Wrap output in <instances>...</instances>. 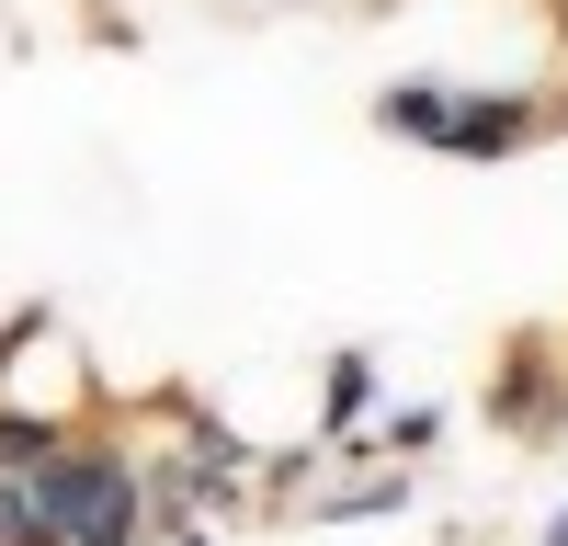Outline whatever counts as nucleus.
I'll list each match as a JSON object with an SVG mask.
<instances>
[{"label":"nucleus","instance_id":"nucleus-2","mask_svg":"<svg viewBox=\"0 0 568 546\" xmlns=\"http://www.w3.org/2000/svg\"><path fill=\"white\" fill-rule=\"evenodd\" d=\"M557 398H568V364H557V331H511L500 342V364H489V433H511V444H546L557 433Z\"/></svg>","mask_w":568,"mask_h":546},{"label":"nucleus","instance_id":"nucleus-4","mask_svg":"<svg viewBox=\"0 0 568 546\" xmlns=\"http://www.w3.org/2000/svg\"><path fill=\"white\" fill-rule=\"evenodd\" d=\"M455 91H466V80H444V69H409V80H387V91H375V136L444 149V125H455Z\"/></svg>","mask_w":568,"mask_h":546},{"label":"nucleus","instance_id":"nucleus-8","mask_svg":"<svg viewBox=\"0 0 568 546\" xmlns=\"http://www.w3.org/2000/svg\"><path fill=\"white\" fill-rule=\"evenodd\" d=\"M546 444H568V398H557V433H546Z\"/></svg>","mask_w":568,"mask_h":546},{"label":"nucleus","instance_id":"nucleus-7","mask_svg":"<svg viewBox=\"0 0 568 546\" xmlns=\"http://www.w3.org/2000/svg\"><path fill=\"white\" fill-rule=\"evenodd\" d=\"M546 546H568V501H557V524H546Z\"/></svg>","mask_w":568,"mask_h":546},{"label":"nucleus","instance_id":"nucleus-6","mask_svg":"<svg viewBox=\"0 0 568 546\" xmlns=\"http://www.w3.org/2000/svg\"><path fill=\"white\" fill-rule=\"evenodd\" d=\"M0 546H45V513H34V478L0 467Z\"/></svg>","mask_w":568,"mask_h":546},{"label":"nucleus","instance_id":"nucleus-5","mask_svg":"<svg viewBox=\"0 0 568 546\" xmlns=\"http://www.w3.org/2000/svg\"><path fill=\"white\" fill-rule=\"evenodd\" d=\"M364 444L387 455V467H420V455L444 444V410H433V398H398V410H375V422H364Z\"/></svg>","mask_w":568,"mask_h":546},{"label":"nucleus","instance_id":"nucleus-3","mask_svg":"<svg viewBox=\"0 0 568 546\" xmlns=\"http://www.w3.org/2000/svg\"><path fill=\"white\" fill-rule=\"evenodd\" d=\"M375 410H387V364H375L364 342H353V353H329V364H318V444L364 433Z\"/></svg>","mask_w":568,"mask_h":546},{"label":"nucleus","instance_id":"nucleus-1","mask_svg":"<svg viewBox=\"0 0 568 546\" xmlns=\"http://www.w3.org/2000/svg\"><path fill=\"white\" fill-rule=\"evenodd\" d=\"M34 478V513H45V546H149V467H136V444L114 433V410H91V422L45 455Z\"/></svg>","mask_w":568,"mask_h":546}]
</instances>
